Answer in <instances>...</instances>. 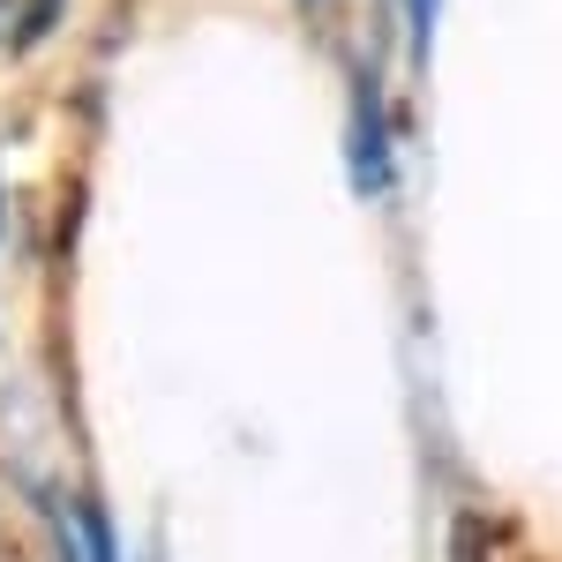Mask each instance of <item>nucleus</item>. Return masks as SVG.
Listing matches in <instances>:
<instances>
[{"mask_svg":"<svg viewBox=\"0 0 562 562\" xmlns=\"http://www.w3.org/2000/svg\"><path fill=\"white\" fill-rule=\"evenodd\" d=\"M352 180L375 195L390 180V150H383V128H375V105L360 98V113H352Z\"/></svg>","mask_w":562,"mask_h":562,"instance_id":"1","label":"nucleus"},{"mask_svg":"<svg viewBox=\"0 0 562 562\" xmlns=\"http://www.w3.org/2000/svg\"><path fill=\"white\" fill-rule=\"evenodd\" d=\"M76 525H83V555H90V562H113V532H105V510H98V503H83V518H76Z\"/></svg>","mask_w":562,"mask_h":562,"instance_id":"2","label":"nucleus"},{"mask_svg":"<svg viewBox=\"0 0 562 562\" xmlns=\"http://www.w3.org/2000/svg\"><path fill=\"white\" fill-rule=\"evenodd\" d=\"M435 31V0H413V38H428Z\"/></svg>","mask_w":562,"mask_h":562,"instance_id":"3","label":"nucleus"},{"mask_svg":"<svg viewBox=\"0 0 562 562\" xmlns=\"http://www.w3.org/2000/svg\"><path fill=\"white\" fill-rule=\"evenodd\" d=\"M0 8H8V0H0Z\"/></svg>","mask_w":562,"mask_h":562,"instance_id":"4","label":"nucleus"}]
</instances>
